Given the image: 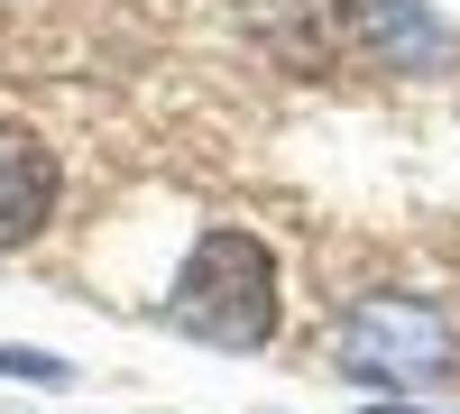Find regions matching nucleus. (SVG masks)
<instances>
[{"instance_id": "obj_3", "label": "nucleus", "mask_w": 460, "mask_h": 414, "mask_svg": "<svg viewBox=\"0 0 460 414\" xmlns=\"http://www.w3.org/2000/svg\"><path fill=\"white\" fill-rule=\"evenodd\" d=\"M47 212H56V157L37 138H0V249L37 240Z\"/></svg>"}, {"instance_id": "obj_4", "label": "nucleus", "mask_w": 460, "mask_h": 414, "mask_svg": "<svg viewBox=\"0 0 460 414\" xmlns=\"http://www.w3.org/2000/svg\"><path fill=\"white\" fill-rule=\"evenodd\" d=\"M0 378H37V387H65L74 368H65V359H47V350H0Z\"/></svg>"}, {"instance_id": "obj_5", "label": "nucleus", "mask_w": 460, "mask_h": 414, "mask_svg": "<svg viewBox=\"0 0 460 414\" xmlns=\"http://www.w3.org/2000/svg\"><path fill=\"white\" fill-rule=\"evenodd\" d=\"M387 414H405V405H387Z\"/></svg>"}, {"instance_id": "obj_1", "label": "nucleus", "mask_w": 460, "mask_h": 414, "mask_svg": "<svg viewBox=\"0 0 460 414\" xmlns=\"http://www.w3.org/2000/svg\"><path fill=\"white\" fill-rule=\"evenodd\" d=\"M166 322L194 331L212 350H258L277 331V268L249 231H203V249L184 258V277L166 295Z\"/></svg>"}, {"instance_id": "obj_2", "label": "nucleus", "mask_w": 460, "mask_h": 414, "mask_svg": "<svg viewBox=\"0 0 460 414\" xmlns=\"http://www.w3.org/2000/svg\"><path fill=\"white\" fill-rule=\"evenodd\" d=\"M451 359V322L433 304H414V295H368V304H350V322H341V368L350 378H442Z\"/></svg>"}]
</instances>
